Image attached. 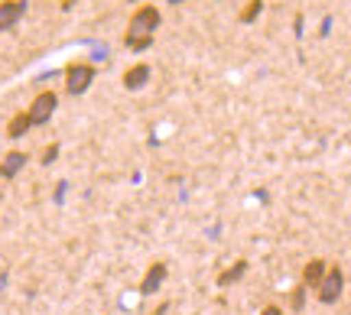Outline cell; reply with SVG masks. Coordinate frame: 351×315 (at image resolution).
<instances>
[{
	"label": "cell",
	"mask_w": 351,
	"mask_h": 315,
	"mask_svg": "<svg viewBox=\"0 0 351 315\" xmlns=\"http://www.w3.org/2000/svg\"><path fill=\"white\" fill-rule=\"evenodd\" d=\"M160 10L156 7H150V3H143V7H137L134 10V16H130V23H127V36H124V46L134 52H143L153 46V33L160 29Z\"/></svg>",
	"instance_id": "6da1fadb"
},
{
	"label": "cell",
	"mask_w": 351,
	"mask_h": 315,
	"mask_svg": "<svg viewBox=\"0 0 351 315\" xmlns=\"http://www.w3.org/2000/svg\"><path fill=\"white\" fill-rule=\"evenodd\" d=\"M95 65L88 62H72L69 68H65V91L69 94H85L91 85H95Z\"/></svg>",
	"instance_id": "7a4b0ae2"
},
{
	"label": "cell",
	"mask_w": 351,
	"mask_h": 315,
	"mask_svg": "<svg viewBox=\"0 0 351 315\" xmlns=\"http://www.w3.org/2000/svg\"><path fill=\"white\" fill-rule=\"evenodd\" d=\"M56 108H59V94H56V91H39L26 114H29L33 127H43V124H49V121H52Z\"/></svg>",
	"instance_id": "3957f363"
},
{
	"label": "cell",
	"mask_w": 351,
	"mask_h": 315,
	"mask_svg": "<svg viewBox=\"0 0 351 315\" xmlns=\"http://www.w3.org/2000/svg\"><path fill=\"white\" fill-rule=\"evenodd\" d=\"M341 290H345V273H341L339 266H328L326 279L319 283V303L322 305H335L341 299Z\"/></svg>",
	"instance_id": "277c9868"
},
{
	"label": "cell",
	"mask_w": 351,
	"mask_h": 315,
	"mask_svg": "<svg viewBox=\"0 0 351 315\" xmlns=\"http://www.w3.org/2000/svg\"><path fill=\"white\" fill-rule=\"evenodd\" d=\"M166 277H169V270H166V264H150L147 266V273H143V279H140V292L143 296H153V292L163 290Z\"/></svg>",
	"instance_id": "5b68a950"
},
{
	"label": "cell",
	"mask_w": 351,
	"mask_h": 315,
	"mask_svg": "<svg viewBox=\"0 0 351 315\" xmlns=\"http://www.w3.org/2000/svg\"><path fill=\"white\" fill-rule=\"evenodd\" d=\"M23 13H26V0H3L0 3V33L20 23Z\"/></svg>",
	"instance_id": "8992f818"
},
{
	"label": "cell",
	"mask_w": 351,
	"mask_h": 315,
	"mask_svg": "<svg viewBox=\"0 0 351 315\" xmlns=\"http://www.w3.org/2000/svg\"><path fill=\"white\" fill-rule=\"evenodd\" d=\"M29 163V156L23 150H10L3 156V163H0V179H16L23 173V166Z\"/></svg>",
	"instance_id": "52a82bcc"
},
{
	"label": "cell",
	"mask_w": 351,
	"mask_h": 315,
	"mask_svg": "<svg viewBox=\"0 0 351 315\" xmlns=\"http://www.w3.org/2000/svg\"><path fill=\"white\" fill-rule=\"evenodd\" d=\"M326 273H328L326 260H309V264L302 266V286L306 290H319V283L326 279Z\"/></svg>",
	"instance_id": "ba28073f"
},
{
	"label": "cell",
	"mask_w": 351,
	"mask_h": 315,
	"mask_svg": "<svg viewBox=\"0 0 351 315\" xmlns=\"http://www.w3.org/2000/svg\"><path fill=\"white\" fill-rule=\"evenodd\" d=\"M147 81H150V65H147V62L130 65V68L124 72V88L127 91H140Z\"/></svg>",
	"instance_id": "9c48e42d"
},
{
	"label": "cell",
	"mask_w": 351,
	"mask_h": 315,
	"mask_svg": "<svg viewBox=\"0 0 351 315\" xmlns=\"http://www.w3.org/2000/svg\"><path fill=\"white\" fill-rule=\"evenodd\" d=\"M29 130H33V121H29V114L26 111H20V114H13L10 117V124H7V137L20 140V137H26Z\"/></svg>",
	"instance_id": "30bf717a"
},
{
	"label": "cell",
	"mask_w": 351,
	"mask_h": 315,
	"mask_svg": "<svg viewBox=\"0 0 351 315\" xmlns=\"http://www.w3.org/2000/svg\"><path fill=\"white\" fill-rule=\"evenodd\" d=\"M244 273H247V260H238V264H231L228 270L218 273V286H234L238 279H244Z\"/></svg>",
	"instance_id": "8fae6325"
},
{
	"label": "cell",
	"mask_w": 351,
	"mask_h": 315,
	"mask_svg": "<svg viewBox=\"0 0 351 315\" xmlns=\"http://www.w3.org/2000/svg\"><path fill=\"white\" fill-rule=\"evenodd\" d=\"M261 7H263V0H251V3L241 10L238 20H241V23H251V20H257V16H261Z\"/></svg>",
	"instance_id": "7c38bea8"
},
{
	"label": "cell",
	"mask_w": 351,
	"mask_h": 315,
	"mask_svg": "<svg viewBox=\"0 0 351 315\" xmlns=\"http://www.w3.org/2000/svg\"><path fill=\"white\" fill-rule=\"evenodd\" d=\"M289 305H293V312H300L302 305H306V286H296V290H293V299H289Z\"/></svg>",
	"instance_id": "4fadbf2b"
},
{
	"label": "cell",
	"mask_w": 351,
	"mask_h": 315,
	"mask_svg": "<svg viewBox=\"0 0 351 315\" xmlns=\"http://www.w3.org/2000/svg\"><path fill=\"white\" fill-rule=\"evenodd\" d=\"M59 150H62L59 143H49V147L43 150V166H52V163H56V156H59Z\"/></svg>",
	"instance_id": "5bb4252c"
},
{
	"label": "cell",
	"mask_w": 351,
	"mask_h": 315,
	"mask_svg": "<svg viewBox=\"0 0 351 315\" xmlns=\"http://www.w3.org/2000/svg\"><path fill=\"white\" fill-rule=\"evenodd\" d=\"M261 315H283V312H280V309H276V305H267V309H263Z\"/></svg>",
	"instance_id": "9a60e30c"
},
{
	"label": "cell",
	"mask_w": 351,
	"mask_h": 315,
	"mask_svg": "<svg viewBox=\"0 0 351 315\" xmlns=\"http://www.w3.org/2000/svg\"><path fill=\"white\" fill-rule=\"evenodd\" d=\"M166 309H169V305L163 303V305H160V309H156V312H153V315H166Z\"/></svg>",
	"instance_id": "2e32d148"
},
{
	"label": "cell",
	"mask_w": 351,
	"mask_h": 315,
	"mask_svg": "<svg viewBox=\"0 0 351 315\" xmlns=\"http://www.w3.org/2000/svg\"><path fill=\"white\" fill-rule=\"evenodd\" d=\"M169 3H186V0H169Z\"/></svg>",
	"instance_id": "e0dca14e"
},
{
	"label": "cell",
	"mask_w": 351,
	"mask_h": 315,
	"mask_svg": "<svg viewBox=\"0 0 351 315\" xmlns=\"http://www.w3.org/2000/svg\"><path fill=\"white\" fill-rule=\"evenodd\" d=\"M0 202H3V192H0Z\"/></svg>",
	"instance_id": "ac0fdd59"
}]
</instances>
